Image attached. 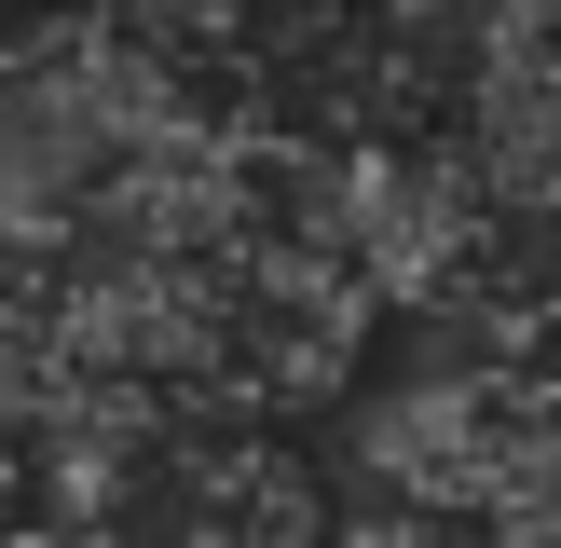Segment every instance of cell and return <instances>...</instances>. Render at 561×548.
Segmentation results:
<instances>
[{
    "label": "cell",
    "instance_id": "obj_1",
    "mask_svg": "<svg viewBox=\"0 0 561 548\" xmlns=\"http://www.w3.org/2000/svg\"><path fill=\"white\" fill-rule=\"evenodd\" d=\"M0 521H27V438H14V411H0Z\"/></svg>",
    "mask_w": 561,
    "mask_h": 548
}]
</instances>
